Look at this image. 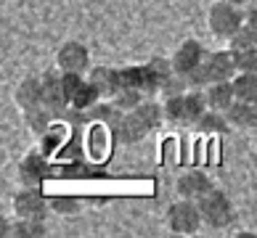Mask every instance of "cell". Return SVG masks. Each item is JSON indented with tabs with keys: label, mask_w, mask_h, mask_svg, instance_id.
I'll return each instance as SVG.
<instances>
[{
	"label": "cell",
	"mask_w": 257,
	"mask_h": 238,
	"mask_svg": "<svg viewBox=\"0 0 257 238\" xmlns=\"http://www.w3.org/2000/svg\"><path fill=\"white\" fill-rule=\"evenodd\" d=\"M165 122V106L157 101H141L136 109L122 111V117L114 127V135L122 146H133V143H141L154 127H159Z\"/></svg>",
	"instance_id": "6da1fadb"
},
{
	"label": "cell",
	"mask_w": 257,
	"mask_h": 238,
	"mask_svg": "<svg viewBox=\"0 0 257 238\" xmlns=\"http://www.w3.org/2000/svg\"><path fill=\"white\" fill-rule=\"evenodd\" d=\"M244 22H246V14L241 11V6H233L228 0L212 3V8L207 14V27L217 40H231Z\"/></svg>",
	"instance_id": "7a4b0ae2"
},
{
	"label": "cell",
	"mask_w": 257,
	"mask_h": 238,
	"mask_svg": "<svg viewBox=\"0 0 257 238\" xmlns=\"http://www.w3.org/2000/svg\"><path fill=\"white\" fill-rule=\"evenodd\" d=\"M199 209H202L204 225L215 227V230H225V227L236 220L233 201L223 193L220 188H209L207 193L199 198Z\"/></svg>",
	"instance_id": "3957f363"
},
{
	"label": "cell",
	"mask_w": 257,
	"mask_h": 238,
	"mask_svg": "<svg viewBox=\"0 0 257 238\" xmlns=\"http://www.w3.org/2000/svg\"><path fill=\"white\" fill-rule=\"evenodd\" d=\"M117 135H114L111 125L106 122H88V132H85V154L90 156L93 164H101V161H106L111 156L114 146H117Z\"/></svg>",
	"instance_id": "277c9868"
},
{
	"label": "cell",
	"mask_w": 257,
	"mask_h": 238,
	"mask_svg": "<svg viewBox=\"0 0 257 238\" xmlns=\"http://www.w3.org/2000/svg\"><path fill=\"white\" fill-rule=\"evenodd\" d=\"M202 225H204V220H202L199 201L180 198V201L170 204V209H167V227L173 233H178V235H194Z\"/></svg>",
	"instance_id": "5b68a950"
},
{
	"label": "cell",
	"mask_w": 257,
	"mask_h": 238,
	"mask_svg": "<svg viewBox=\"0 0 257 238\" xmlns=\"http://www.w3.org/2000/svg\"><path fill=\"white\" fill-rule=\"evenodd\" d=\"M53 212L51 209V196H45L40 188H27L14 196V214L24 220H45Z\"/></svg>",
	"instance_id": "8992f818"
},
{
	"label": "cell",
	"mask_w": 257,
	"mask_h": 238,
	"mask_svg": "<svg viewBox=\"0 0 257 238\" xmlns=\"http://www.w3.org/2000/svg\"><path fill=\"white\" fill-rule=\"evenodd\" d=\"M51 177V156H45L40 148L24 154L19 161V183L27 188H43V183Z\"/></svg>",
	"instance_id": "52a82bcc"
},
{
	"label": "cell",
	"mask_w": 257,
	"mask_h": 238,
	"mask_svg": "<svg viewBox=\"0 0 257 238\" xmlns=\"http://www.w3.org/2000/svg\"><path fill=\"white\" fill-rule=\"evenodd\" d=\"M90 51L88 45L80 43V40H66L59 51H56V69L61 72H77L85 74L90 72Z\"/></svg>",
	"instance_id": "ba28073f"
},
{
	"label": "cell",
	"mask_w": 257,
	"mask_h": 238,
	"mask_svg": "<svg viewBox=\"0 0 257 238\" xmlns=\"http://www.w3.org/2000/svg\"><path fill=\"white\" fill-rule=\"evenodd\" d=\"M40 82H43V103L51 106L56 114H64L69 109V98H66V88H64V74L59 72H43L40 74Z\"/></svg>",
	"instance_id": "9c48e42d"
},
{
	"label": "cell",
	"mask_w": 257,
	"mask_h": 238,
	"mask_svg": "<svg viewBox=\"0 0 257 238\" xmlns=\"http://www.w3.org/2000/svg\"><path fill=\"white\" fill-rule=\"evenodd\" d=\"M204 66H207V74H209V85H212V82H223V80H233L236 74H239V66H236V53L231 51V48L207 53Z\"/></svg>",
	"instance_id": "30bf717a"
},
{
	"label": "cell",
	"mask_w": 257,
	"mask_h": 238,
	"mask_svg": "<svg viewBox=\"0 0 257 238\" xmlns=\"http://www.w3.org/2000/svg\"><path fill=\"white\" fill-rule=\"evenodd\" d=\"M204 59H207V51L202 48V43L199 40H183L175 48V53H173L170 61H173V69L178 74H186L188 77V74H191Z\"/></svg>",
	"instance_id": "8fae6325"
},
{
	"label": "cell",
	"mask_w": 257,
	"mask_h": 238,
	"mask_svg": "<svg viewBox=\"0 0 257 238\" xmlns=\"http://www.w3.org/2000/svg\"><path fill=\"white\" fill-rule=\"evenodd\" d=\"M212 185V180H209L207 172H202V169H188V172H183L178 180H175V190L180 198H191V201H199Z\"/></svg>",
	"instance_id": "7c38bea8"
},
{
	"label": "cell",
	"mask_w": 257,
	"mask_h": 238,
	"mask_svg": "<svg viewBox=\"0 0 257 238\" xmlns=\"http://www.w3.org/2000/svg\"><path fill=\"white\" fill-rule=\"evenodd\" d=\"M144 74H146V95H149V98H154L157 93H162L165 82L175 74V69H173V61H170V59L157 56V59H151V61L144 64Z\"/></svg>",
	"instance_id": "4fadbf2b"
},
{
	"label": "cell",
	"mask_w": 257,
	"mask_h": 238,
	"mask_svg": "<svg viewBox=\"0 0 257 238\" xmlns=\"http://www.w3.org/2000/svg\"><path fill=\"white\" fill-rule=\"evenodd\" d=\"M88 77L98 88L103 101H114V95L122 90V74L114 66H90Z\"/></svg>",
	"instance_id": "5bb4252c"
},
{
	"label": "cell",
	"mask_w": 257,
	"mask_h": 238,
	"mask_svg": "<svg viewBox=\"0 0 257 238\" xmlns=\"http://www.w3.org/2000/svg\"><path fill=\"white\" fill-rule=\"evenodd\" d=\"M72 135L74 132H69V125H66V122H53V125L40 135V151L45 156H59L64 151V146L72 140Z\"/></svg>",
	"instance_id": "9a60e30c"
},
{
	"label": "cell",
	"mask_w": 257,
	"mask_h": 238,
	"mask_svg": "<svg viewBox=\"0 0 257 238\" xmlns=\"http://www.w3.org/2000/svg\"><path fill=\"white\" fill-rule=\"evenodd\" d=\"M98 101H103V98H101L98 88L90 82V77H82L74 85V90L69 93V109H74V111H88V109L96 106Z\"/></svg>",
	"instance_id": "2e32d148"
},
{
	"label": "cell",
	"mask_w": 257,
	"mask_h": 238,
	"mask_svg": "<svg viewBox=\"0 0 257 238\" xmlns=\"http://www.w3.org/2000/svg\"><path fill=\"white\" fill-rule=\"evenodd\" d=\"M233 130H252L257 127V103L252 101H233L225 111Z\"/></svg>",
	"instance_id": "e0dca14e"
},
{
	"label": "cell",
	"mask_w": 257,
	"mask_h": 238,
	"mask_svg": "<svg viewBox=\"0 0 257 238\" xmlns=\"http://www.w3.org/2000/svg\"><path fill=\"white\" fill-rule=\"evenodd\" d=\"M16 106L27 111V109H32V106H40L43 103V82H40V74L37 77H24L22 82H19V88H16Z\"/></svg>",
	"instance_id": "ac0fdd59"
},
{
	"label": "cell",
	"mask_w": 257,
	"mask_h": 238,
	"mask_svg": "<svg viewBox=\"0 0 257 238\" xmlns=\"http://www.w3.org/2000/svg\"><path fill=\"white\" fill-rule=\"evenodd\" d=\"M207 95V103L209 109H217V111H228V106L236 101V90H233V82L231 80H223V82H212L204 88Z\"/></svg>",
	"instance_id": "d6986e66"
},
{
	"label": "cell",
	"mask_w": 257,
	"mask_h": 238,
	"mask_svg": "<svg viewBox=\"0 0 257 238\" xmlns=\"http://www.w3.org/2000/svg\"><path fill=\"white\" fill-rule=\"evenodd\" d=\"M194 127H196V132H202V135H228V132L233 130L228 117H225V111H217V109H207Z\"/></svg>",
	"instance_id": "ffe728a7"
},
{
	"label": "cell",
	"mask_w": 257,
	"mask_h": 238,
	"mask_svg": "<svg viewBox=\"0 0 257 238\" xmlns=\"http://www.w3.org/2000/svg\"><path fill=\"white\" fill-rule=\"evenodd\" d=\"M3 235H11V238H43L45 235V220H24V217H16L14 222H3Z\"/></svg>",
	"instance_id": "44dd1931"
},
{
	"label": "cell",
	"mask_w": 257,
	"mask_h": 238,
	"mask_svg": "<svg viewBox=\"0 0 257 238\" xmlns=\"http://www.w3.org/2000/svg\"><path fill=\"white\" fill-rule=\"evenodd\" d=\"M22 114H24V122L30 125V130L37 132V135H43V132L53 125V114L56 111L51 106H45V103H40V106H32V109H27Z\"/></svg>",
	"instance_id": "7402d4cb"
},
{
	"label": "cell",
	"mask_w": 257,
	"mask_h": 238,
	"mask_svg": "<svg viewBox=\"0 0 257 238\" xmlns=\"http://www.w3.org/2000/svg\"><path fill=\"white\" fill-rule=\"evenodd\" d=\"M207 109H209V103H207L204 90L191 88V90L186 93V125H196Z\"/></svg>",
	"instance_id": "603a6c76"
},
{
	"label": "cell",
	"mask_w": 257,
	"mask_h": 238,
	"mask_svg": "<svg viewBox=\"0 0 257 238\" xmlns=\"http://www.w3.org/2000/svg\"><path fill=\"white\" fill-rule=\"evenodd\" d=\"M231 82H233V90H236V101H252V103H257V74L239 72Z\"/></svg>",
	"instance_id": "cb8c5ba5"
},
{
	"label": "cell",
	"mask_w": 257,
	"mask_h": 238,
	"mask_svg": "<svg viewBox=\"0 0 257 238\" xmlns=\"http://www.w3.org/2000/svg\"><path fill=\"white\" fill-rule=\"evenodd\" d=\"M228 48H231L233 53L249 51V48H257V27L249 24V22H244V24L239 27V32H236L231 40H228Z\"/></svg>",
	"instance_id": "d4e9b609"
},
{
	"label": "cell",
	"mask_w": 257,
	"mask_h": 238,
	"mask_svg": "<svg viewBox=\"0 0 257 238\" xmlns=\"http://www.w3.org/2000/svg\"><path fill=\"white\" fill-rule=\"evenodd\" d=\"M165 106V119L173 125H186V93L183 95H170L162 101Z\"/></svg>",
	"instance_id": "484cf974"
},
{
	"label": "cell",
	"mask_w": 257,
	"mask_h": 238,
	"mask_svg": "<svg viewBox=\"0 0 257 238\" xmlns=\"http://www.w3.org/2000/svg\"><path fill=\"white\" fill-rule=\"evenodd\" d=\"M122 74V88H130V90H138L146 95V74H144V64L138 66H125V69H119ZM149 98V95H146Z\"/></svg>",
	"instance_id": "4316f807"
},
{
	"label": "cell",
	"mask_w": 257,
	"mask_h": 238,
	"mask_svg": "<svg viewBox=\"0 0 257 238\" xmlns=\"http://www.w3.org/2000/svg\"><path fill=\"white\" fill-rule=\"evenodd\" d=\"M51 209L56 214H77L80 209H82V201L77 196H72V193H53L51 196Z\"/></svg>",
	"instance_id": "83f0119b"
},
{
	"label": "cell",
	"mask_w": 257,
	"mask_h": 238,
	"mask_svg": "<svg viewBox=\"0 0 257 238\" xmlns=\"http://www.w3.org/2000/svg\"><path fill=\"white\" fill-rule=\"evenodd\" d=\"M141 101H146V95L144 93H138V90H130V88H122L117 95H114V106L122 109V111H130V109H136Z\"/></svg>",
	"instance_id": "f1b7e54d"
},
{
	"label": "cell",
	"mask_w": 257,
	"mask_h": 238,
	"mask_svg": "<svg viewBox=\"0 0 257 238\" xmlns=\"http://www.w3.org/2000/svg\"><path fill=\"white\" fill-rule=\"evenodd\" d=\"M191 88H194L191 80H188L186 74H178V72H175L173 77L165 82V88H162V95H165V98H170V95H183V93H188Z\"/></svg>",
	"instance_id": "f546056e"
},
{
	"label": "cell",
	"mask_w": 257,
	"mask_h": 238,
	"mask_svg": "<svg viewBox=\"0 0 257 238\" xmlns=\"http://www.w3.org/2000/svg\"><path fill=\"white\" fill-rule=\"evenodd\" d=\"M236 66H239V72L257 74V48H249V51H239V53H236Z\"/></svg>",
	"instance_id": "4dcf8cb0"
},
{
	"label": "cell",
	"mask_w": 257,
	"mask_h": 238,
	"mask_svg": "<svg viewBox=\"0 0 257 238\" xmlns=\"http://www.w3.org/2000/svg\"><path fill=\"white\" fill-rule=\"evenodd\" d=\"M244 14H246V22L257 27V0H252V3L246 6V11H244Z\"/></svg>",
	"instance_id": "1f68e13d"
},
{
	"label": "cell",
	"mask_w": 257,
	"mask_h": 238,
	"mask_svg": "<svg viewBox=\"0 0 257 238\" xmlns=\"http://www.w3.org/2000/svg\"><path fill=\"white\" fill-rule=\"evenodd\" d=\"M228 3H233V6H241V8H246L252 3V0H228Z\"/></svg>",
	"instance_id": "d6a6232c"
},
{
	"label": "cell",
	"mask_w": 257,
	"mask_h": 238,
	"mask_svg": "<svg viewBox=\"0 0 257 238\" xmlns=\"http://www.w3.org/2000/svg\"><path fill=\"white\" fill-rule=\"evenodd\" d=\"M252 167H254V172H257V151H254V156H252Z\"/></svg>",
	"instance_id": "836d02e7"
}]
</instances>
